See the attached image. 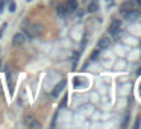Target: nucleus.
<instances>
[{
    "label": "nucleus",
    "mask_w": 141,
    "mask_h": 129,
    "mask_svg": "<svg viewBox=\"0 0 141 129\" xmlns=\"http://www.w3.org/2000/svg\"><path fill=\"white\" fill-rule=\"evenodd\" d=\"M124 20H127V21H137L138 18H140V12L137 11V9H131V11H127V12H124Z\"/></svg>",
    "instance_id": "3"
},
{
    "label": "nucleus",
    "mask_w": 141,
    "mask_h": 129,
    "mask_svg": "<svg viewBox=\"0 0 141 129\" xmlns=\"http://www.w3.org/2000/svg\"><path fill=\"white\" fill-rule=\"evenodd\" d=\"M97 9H99V5H97V2L93 0V2L88 5V12H96Z\"/></svg>",
    "instance_id": "9"
},
{
    "label": "nucleus",
    "mask_w": 141,
    "mask_h": 129,
    "mask_svg": "<svg viewBox=\"0 0 141 129\" xmlns=\"http://www.w3.org/2000/svg\"><path fill=\"white\" fill-rule=\"evenodd\" d=\"M27 2H32V0H27Z\"/></svg>",
    "instance_id": "20"
},
{
    "label": "nucleus",
    "mask_w": 141,
    "mask_h": 129,
    "mask_svg": "<svg viewBox=\"0 0 141 129\" xmlns=\"http://www.w3.org/2000/svg\"><path fill=\"white\" fill-rule=\"evenodd\" d=\"M3 6H5V0H0V12L3 11Z\"/></svg>",
    "instance_id": "14"
},
{
    "label": "nucleus",
    "mask_w": 141,
    "mask_h": 129,
    "mask_svg": "<svg viewBox=\"0 0 141 129\" xmlns=\"http://www.w3.org/2000/svg\"><path fill=\"white\" fill-rule=\"evenodd\" d=\"M137 73H138V75H141V67H140V70H138V71H137Z\"/></svg>",
    "instance_id": "17"
},
{
    "label": "nucleus",
    "mask_w": 141,
    "mask_h": 129,
    "mask_svg": "<svg viewBox=\"0 0 141 129\" xmlns=\"http://www.w3.org/2000/svg\"><path fill=\"white\" fill-rule=\"evenodd\" d=\"M79 6V3H78V0H67V3H65V8H67V12H74L76 9Z\"/></svg>",
    "instance_id": "5"
},
{
    "label": "nucleus",
    "mask_w": 141,
    "mask_h": 129,
    "mask_svg": "<svg viewBox=\"0 0 141 129\" xmlns=\"http://www.w3.org/2000/svg\"><path fill=\"white\" fill-rule=\"evenodd\" d=\"M133 6H135V2H132V0H126V2H123V3L120 5V12L124 14V12L133 9Z\"/></svg>",
    "instance_id": "4"
},
{
    "label": "nucleus",
    "mask_w": 141,
    "mask_h": 129,
    "mask_svg": "<svg viewBox=\"0 0 141 129\" xmlns=\"http://www.w3.org/2000/svg\"><path fill=\"white\" fill-rule=\"evenodd\" d=\"M97 58H99V50H94L93 53H91V58H89V59H91V61H96Z\"/></svg>",
    "instance_id": "12"
},
{
    "label": "nucleus",
    "mask_w": 141,
    "mask_h": 129,
    "mask_svg": "<svg viewBox=\"0 0 141 129\" xmlns=\"http://www.w3.org/2000/svg\"><path fill=\"white\" fill-rule=\"evenodd\" d=\"M6 27H8L6 23H3V24H2V27H0V38H2V35H3V32H5V29H6Z\"/></svg>",
    "instance_id": "13"
},
{
    "label": "nucleus",
    "mask_w": 141,
    "mask_h": 129,
    "mask_svg": "<svg viewBox=\"0 0 141 129\" xmlns=\"http://www.w3.org/2000/svg\"><path fill=\"white\" fill-rule=\"evenodd\" d=\"M140 88H141V87H140Z\"/></svg>",
    "instance_id": "22"
},
{
    "label": "nucleus",
    "mask_w": 141,
    "mask_h": 129,
    "mask_svg": "<svg viewBox=\"0 0 141 129\" xmlns=\"http://www.w3.org/2000/svg\"><path fill=\"white\" fill-rule=\"evenodd\" d=\"M26 123L29 125V128H41V123H38V121L34 120V117L32 115H29L26 119Z\"/></svg>",
    "instance_id": "8"
},
{
    "label": "nucleus",
    "mask_w": 141,
    "mask_h": 129,
    "mask_svg": "<svg viewBox=\"0 0 141 129\" xmlns=\"http://www.w3.org/2000/svg\"><path fill=\"white\" fill-rule=\"evenodd\" d=\"M65 103H67V97H64V99H62V102H61V106H65Z\"/></svg>",
    "instance_id": "15"
},
{
    "label": "nucleus",
    "mask_w": 141,
    "mask_h": 129,
    "mask_svg": "<svg viewBox=\"0 0 141 129\" xmlns=\"http://www.w3.org/2000/svg\"><path fill=\"white\" fill-rule=\"evenodd\" d=\"M106 2H111V0H106Z\"/></svg>",
    "instance_id": "19"
},
{
    "label": "nucleus",
    "mask_w": 141,
    "mask_h": 129,
    "mask_svg": "<svg viewBox=\"0 0 141 129\" xmlns=\"http://www.w3.org/2000/svg\"><path fill=\"white\" fill-rule=\"evenodd\" d=\"M0 69H2V62H0Z\"/></svg>",
    "instance_id": "18"
},
{
    "label": "nucleus",
    "mask_w": 141,
    "mask_h": 129,
    "mask_svg": "<svg viewBox=\"0 0 141 129\" xmlns=\"http://www.w3.org/2000/svg\"><path fill=\"white\" fill-rule=\"evenodd\" d=\"M94 2H97V0H94Z\"/></svg>",
    "instance_id": "21"
},
{
    "label": "nucleus",
    "mask_w": 141,
    "mask_h": 129,
    "mask_svg": "<svg viewBox=\"0 0 141 129\" xmlns=\"http://www.w3.org/2000/svg\"><path fill=\"white\" fill-rule=\"evenodd\" d=\"M135 2H137V3H138V5L141 6V0H135Z\"/></svg>",
    "instance_id": "16"
},
{
    "label": "nucleus",
    "mask_w": 141,
    "mask_h": 129,
    "mask_svg": "<svg viewBox=\"0 0 141 129\" xmlns=\"http://www.w3.org/2000/svg\"><path fill=\"white\" fill-rule=\"evenodd\" d=\"M15 9H17L15 2H9V11H11V12H15Z\"/></svg>",
    "instance_id": "11"
},
{
    "label": "nucleus",
    "mask_w": 141,
    "mask_h": 129,
    "mask_svg": "<svg viewBox=\"0 0 141 129\" xmlns=\"http://www.w3.org/2000/svg\"><path fill=\"white\" fill-rule=\"evenodd\" d=\"M120 29H121V20H114L111 26H109V29H108V32L112 35V36H118V32H120Z\"/></svg>",
    "instance_id": "1"
},
{
    "label": "nucleus",
    "mask_w": 141,
    "mask_h": 129,
    "mask_svg": "<svg viewBox=\"0 0 141 129\" xmlns=\"http://www.w3.org/2000/svg\"><path fill=\"white\" fill-rule=\"evenodd\" d=\"M27 36L24 34H21V32H17V34L12 36V44L14 46H23V44L26 43Z\"/></svg>",
    "instance_id": "2"
},
{
    "label": "nucleus",
    "mask_w": 141,
    "mask_h": 129,
    "mask_svg": "<svg viewBox=\"0 0 141 129\" xmlns=\"http://www.w3.org/2000/svg\"><path fill=\"white\" fill-rule=\"evenodd\" d=\"M56 11H58V14L61 15V17H64V15H67L68 12H67V8L65 6H62V5H59L58 8H56Z\"/></svg>",
    "instance_id": "10"
},
{
    "label": "nucleus",
    "mask_w": 141,
    "mask_h": 129,
    "mask_svg": "<svg viewBox=\"0 0 141 129\" xmlns=\"http://www.w3.org/2000/svg\"><path fill=\"white\" fill-rule=\"evenodd\" d=\"M64 87H65V81H61L58 85L53 87V90H52V96H53V97H58V96H59V93L64 90Z\"/></svg>",
    "instance_id": "6"
},
{
    "label": "nucleus",
    "mask_w": 141,
    "mask_h": 129,
    "mask_svg": "<svg viewBox=\"0 0 141 129\" xmlns=\"http://www.w3.org/2000/svg\"><path fill=\"white\" fill-rule=\"evenodd\" d=\"M97 46H99V49H108V47L111 46V40H109L108 36H102V38L99 40Z\"/></svg>",
    "instance_id": "7"
}]
</instances>
